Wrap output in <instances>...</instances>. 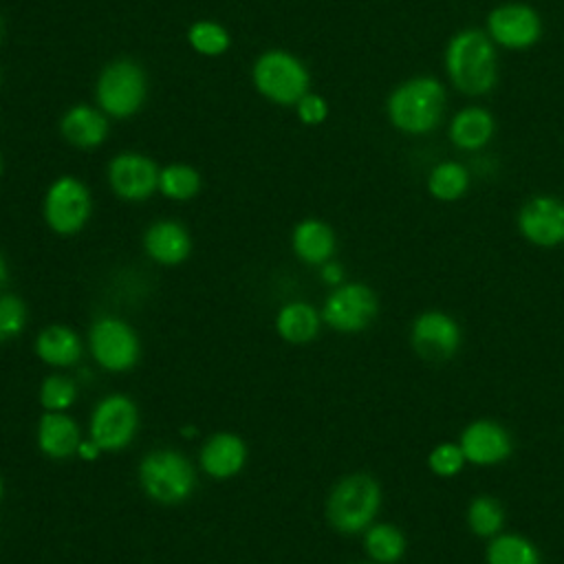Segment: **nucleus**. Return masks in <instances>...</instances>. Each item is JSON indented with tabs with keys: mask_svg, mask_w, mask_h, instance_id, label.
I'll return each instance as SVG.
<instances>
[{
	"mask_svg": "<svg viewBox=\"0 0 564 564\" xmlns=\"http://www.w3.org/2000/svg\"><path fill=\"white\" fill-rule=\"evenodd\" d=\"M381 507V485L370 474L357 471L339 478L326 498V518L339 533L366 531Z\"/></svg>",
	"mask_w": 564,
	"mask_h": 564,
	"instance_id": "obj_1",
	"label": "nucleus"
},
{
	"mask_svg": "<svg viewBox=\"0 0 564 564\" xmlns=\"http://www.w3.org/2000/svg\"><path fill=\"white\" fill-rule=\"evenodd\" d=\"M445 66L454 86L467 95H482L496 84V51L491 37L467 29L452 37Z\"/></svg>",
	"mask_w": 564,
	"mask_h": 564,
	"instance_id": "obj_2",
	"label": "nucleus"
},
{
	"mask_svg": "<svg viewBox=\"0 0 564 564\" xmlns=\"http://www.w3.org/2000/svg\"><path fill=\"white\" fill-rule=\"evenodd\" d=\"M139 485L156 505L174 507L194 494L196 471L189 458L178 449L159 447L141 458Z\"/></svg>",
	"mask_w": 564,
	"mask_h": 564,
	"instance_id": "obj_3",
	"label": "nucleus"
},
{
	"mask_svg": "<svg viewBox=\"0 0 564 564\" xmlns=\"http://www.w3.org/2000/svg\"><path fill=\"white\" fill-rule=\"evenodd\" d=\"M148 99V75L130 57L108 62L95 82V104L112 119L137 115Z\"/></svg>",
	"mask_w": 564,
	"mask_h": 564,
	"instance_id": "obj_4",
	"label": "nucleus"
},
{
	"mask_svg": "<svg viewBox=\"0 0 564 564\" xmlns=\"http://www.w3.org/2000/svg\"><path fill=\"white\" fill-rule=\"evenodd\" d=\"M445 93L434 77L403 82L388 97V117L394 128L408 134H423L436 128L443 115Z\"/></svg>",
	"mask_w": 564,
	"mask_h": 564,
	"instance_id": "obj_5",
	"label": "nucleus"
},
{
	"mask_svg": "<svg viewBox=\"0 0 564 564\" xmlns=\"http://www.w3.org/2000/svg\"><path fill=\"white\" fill-rule=\"evenodd\" d=\"M253 88L278 106H295L311 86L308 68L300 57L282 48L260 53L251 66Z\"/></svg>",
	"mask_w": 564,
	"mask_h": 564,
	"instance_id": "obj_6",
	"label": "nucleus"
},
{
	"mask_svg": "<svg viewBox=\"0 0 564 564\" xmlns=\"http://www.w3.org/2000/svg\"><path fill=\"white\" fill-rule=\"evenodd\" d=\"M42 216L57 236L79 234L93 216V194L88 185L70 174L57 176L44 192Z\"/></svg>",
	"mask_w": 564,
	"mask_h": 564,
	"instance_id": "obj_7",
	"label": "nucleus"
},
{
	"mask_svg": "<svg viewBox=\"0 0 564 564\" xmlns=\"http://www.w3.org/2000/svg\"><path fill=\"white\" fill-rule=\"evenodd\" d=\"M88 350L99 368L108 372H128L139 364L141 339L126 319L101 315L88 328Z\"/></svg>",
	"mask_w": 564,
	"mask_h": 564,
	"instance_id": "obj_8",
	"label": "nucleus"
},
{
	"mask_svg": "<svg viewBox=\"0 0 564 564\" xmlns=\"http://www.w3.org/2000/svg\"><path fill=\"white\" fill-rule=\"evenodd\" d=\"M139 432V408L121 392L106 394L90 412L88 436L101 447V452L126 449Z\"/></svg>",
	"mask_w": 564,
	"mask_h": 564,
	"instance_id": "obj_9",
	"label": "nucleus"
},
{
	"mask_svg": "<svg viewBox=\"0 0 564 564\" xmlns=\"http://www.w3.org/2000/svg\"><path fill=\"white\" fill-rule=\"evenodd\" d=\"M319 313L322 322L337 333H361L375 322L379 300L368 284L344 282L328 293Z\"/></svg>",
	"mask_w": 564,
	"mask_h": 564,
	"instance_id": "obj_10",
	"label": "nucleus"
},
{
	"mask_svg": "<svg viewBox=\"0 0 564 564\" xmlns=\"http://www.w3.org/2000/svg\"><path fill=\"white\" fill-rule=\"evenodd\" d=\"M159 170L148 154L126 150L108 161L106 178L121 200L141 203L159 189Z\"/></svg>",
	"mask_w": 564,
	"mask_h": 564,
	"instance_id": "obj_11",
	"label": "nucleus"
},
{
	"mask_svg": "<svg viewBox=\"0 0 564 564\" xmlns=\"http://www.w3.org/2000/svg\"><path fill=\"white\" fill-rule=\"evenodd\" d=\"M410 344L425 361H447L460 348V326L443 311H425L410 326Z\"/></svg>",
	"mask_w": 564,
	"mask_h": 564,
	"instance_id": "obj_12",
	"label": "nucleus"
},
{
	"mask_svg": "<svg viewBox=\"0 0 564 564\" xmlns=\"http://www.w3.org/2000/svg\"><path fill=\"white\" fill-rule=\"evenodd\" d=\"M458 447L467 463L487 467L507 460L513 452V441L500 423L491 419H478L463 430Z\"/></svg>",
	"mask_w": 564,
	"mask_h": 564,
	"instance_id": "obj_13",
	"label": "nucleus"
},
{
	"mask_svg": "<svg viewBox=\"0 0 564 564\" xmlns=\"http://www.w3.org/2000/svg\"><path fill=\"white\" fill-rule=\"evenodd\" d=\"M489 37L507 48H527L538 42L542 33L540 15L520 2L500 4L489 13Z\"/></svg>",
	"mask_w": 564,
	"mask_h": 564,
	"instance_id": "obj_14",
	"label": "nucleus"
},
{
	"mask_svg": "<svg viewBox=\"0 0 564 564\" xmlns=\"http://www.w3.org/2000/svg\"><path fill=\"white\" fill-rule=\"evenodd\" d=\"M518 229L538 247H555L564 242V203L553 196H535L527 200L518 214Z\"/></svg>",
	"mask_w": 564,
	"mask_h": 564,
	"instance_id": "obj_15",
	"label": "nucleus"
},
{
	"mask_svg": "<svg viewBox=\"0 0 564 564\" xmlns=\"http://www.w3.org/2000/svg\"><path fill=\"white\" fill-rule=\"evenodd\" d=\"M249 458V449L242 436L234 432H214L200 447L198 465L216 480H227L238 476Z\"/></svg>",
	"mask_w": 564,
	"mask_h": 564,
	"instance_id": "obj_16",
	"label": "nucleus"
},
{
	"mask_svg": "<svg viewBox=\"0 0 564 564\" xmlns=\"http://www.w3.org/2000/svg\"><path fill=\"white\" fill-rule=\"evenodd\" d=\"M143 251L163 267H176L192 253V236L187 227L172 218H161L143 231Z\"/></svg>",
	"mask_w": 564,
	"mask_h": 564,
	"instance_id": "obj_17",
	"label": "nucleus"
},
{
	"mask_svg": "<svg viewBox=\"0 0 564 564\" xmlns=\"http://www.w3.org/2000/svg\"><path fill=\"white\" fill-rule=\"evenodd\" d=\"M59 132L64 141L79 150H93L99 148L108 132V115L101 112L97 106L90 104H75L66 108V112L59 117Z\"/></svg>",
	"mask_w": 564,
	"mask_h": 564,
	"instance_id": "obj_18",
	"label": "nucleus"
},
{
	"mask_svg": "<svg viewBox=\"0 0 564 564\" xmlns=\"http://www.w3.org/2000/svg\"><path fill=\"white\" fill-rule=\"evenodd\" d=\"M35 443L37 449L48 458H68L77 454L82 430L66 412H44L35 427Z\"/></svg>",
	"mask_w": 564,
	"mask_h": 564,
	"instance_id": "obj_19",
	"label": "nucleus"
},
{
	"mask_svg": "<svg viewBox=\"0 0 564 564\" xmlns=\"http://www.w3.org/2000/svg\"><path fill=\"white\" fill-rule=\"evenodd\" d=\"M33 348L37 359L53 368H70L82 359V352H84L79 333L66 324L44 326L37 333Z\"/></svg>",
	"mask_w": 564,
	"mask_h": 564,
	"instance_id": "obj_20",
	"label": "nucleus"
},
{
	"mask_svg": "<svg viewBox=\"0 0 564 564\" xmlns=\"http://www.w3.org/2000/svg\"><path fill=\"white\" fill-rule=\"evenodd\" d=\"M335 247L337 240L333 227L319 218H304L291 231V249L306 264L319 267L328 262L335 253Z\"/></svg>",
	"mask_w": 564,
	"mask_h": 564,
	"instance_id": "obj_21",
	"label": "nucleus"
},
{
	"mask_svg": "<svg viewBox=\"0 0 564 564\" xmlns=\"http://www.w3.org/2000/svg\"><path fill=\"white\" fill-rule=\"evenodd\" d=\"M322 313L302 300H293L280 306L275 313V330L286 344H308L317 337L322 328Z\"/></svg>",
	"mask_w": 564,
	"mask_h": 564,
	"instance_id": "obj_22",
	"label": "nucleus"
},
{
	"mask_svg": "<svg viewBox=\"0 0 564 564\" xmlns=\"http://www.w3.org/2000/svg\"><path fill=\"white\" fill-rule=\"evenodd\" d=\"M494 134V117L482 108H465L460 110L449 126L452 141L463 150L482 148Z\"/></svg>",
	"mask_w": 564,
	"mask_h": 564,
	"instance_id": "obj_23",
	"label": "nucleus"
},
{
	"mask_svg": "<svg viewBox=\"0 0 564 564\" xmlns=\"http://www.w3.org/2000/svg\"><path fill=\"white\" fill-rule=\"evenodd\" d=\"M405 535L390 522H372L364 531V549L377 564H394L405 555Z\"/></svg>",
	"mask_w": 564,
	"mask_h": 564,
	"instance_id": "obj_24",
	"label": "nucleus"
},
{
	"mask_svg": "<svg viewBox=\"0 0 564 564\" xmlns=\"http://www.w3.org/2000/svg\"><path fill=\"white\" fill-rule=\"evenodd\" d=\"M487 564H542L538 546L520 533H498L485 551Z\"/></svg>",
	"mask_w": 564,
	"mask_h": 564,
	"instance_id": "obj_25",
	"label": "nucleus"
},
{
	"mask_svg": "<svg viewBox=\"0 0 564 564\" xmlns=\"http://www.w3.org/2000/svg\"><path fill=\"white\" fill-rule=\"evenodd\" d=\"M203 187L200 172L189 163H170L159 170V192L176 203L192 200Z\"/></svg>",
	"mask_w": 564,
	"mask_h": 564,
	"instance_id": "obj_26",
	"label": "nucleus"
},
{
	"mask_svg": "<svg viewBox=\"0 0 564 564\" xmlns=\"http://www.w3.org/2000/svg\"><path fill=\"white\" fill-rule=\"evenodd\" d=\"M187 44L203 57H218L231 46V35L220 22L196 20L187 29Z\"/></svg>",
	"mask_w": 564,
	"mask_h": 564,
	"instance_id": "obj_27",
	"label": "nucleus"
},
{
	"mask_svg": "<svg viewBox=\"0 0 564 564\" xmlns=\"http://www.w3.org/2000/svg\"><path fill=\"white\" fill-rule=\"evenodd\" d=\"M469 174L460 163L445 161L438 163L427 178V189L438 200H456L467 192Z\"/></svg>",
	"mask_w": 564,
	"mask_h": 564,
	"instance_id": "obj_28",
	"label": "nucleus"
},
{
	"mask_svg": "<svg viewBox=\"0 0 564 564\" xmlns=\"http://www.w3.org/2000/svg\"><path fill=\"white\" fill-rule=\"evenodd\" d=\"M505 524V509L491 496H476L467 507V527L478 538H494Z\"/></svg>",
	"mask_w": 564,
	"mask_h": 564,
	"instance_id": "obj_29",
	"label": "nucleus"
},
{
	"mask_svg": "<svg viewBox=\"0 0 564 564\" xmlns=\"http://www.w3.org/2000/svg\"><path fill=\"white\" fill-rule=\"evenodd\" d=\"M77 399V383L68 375L53 372L44 377L37 390V401L44 412H66Z\"/></svg>",
	"mask_w": 564,
	"mask_h": 564,
	"instance_id": "obj_30",
	"label": "nucleus"
},
{
	"mask_svg": "<svg viewBox=\"0 0 564 564\" xmlns=\"http://www.w3.org/2000/svg\"><path fill=\"white\" fill-rule=\"evenodd\" d=\"M29 319V308L22 297L13 293H0V341L15 339Z\"/></svg>",
	"mask_w": 564,
	"mask_h": 564,
	"instance_id": "obj_31",
	"label": "nucleus"
},
{
	"mask_svg": "<svg viewBox=\"0 0 564 564\" xmlns=\"http://www.w3.org/2000/svg\"><path fill=\"white\" fill-rule=\"evenodd\" d=\"M465 463L467 460H465L458 443H438L432 447V452L427 456V467L432 469V474H436L441 478H452V476L460 474Z\"/></svg>",
	"mask_w": 564,
	"mask_h": 564,
	"instance_id": "obj_32",
	"label": "nucleus"
},
{
	"mask_svg": "<svg viewBox=\"0 0 564 564\" xmlns=\"http://www.w3.org/2000/svg\"><path fill=\"white\" fill-rule=\"evenodd\" d=\"M295 110H297V119L306 126H319L328 117L326 99L311 90L295 104Z\"/></svg>",
	"mask_w": 564,
	"mask_h": 564,
	"instance_id": "obj_33",
	"label": "nucleus"
},
{
	"mask_svg": "<svg viewBox=\"0 0 564 564\" xmlns=\"http://www.w3.org/2000/svg\"><path fill=\"white\" fill-rule=\"evenodd\" d=\"M344 267L339 264V262H335L333 258L328 260V262H324V264H319V280L326 284V286H339V284H344Z\"/></svg>",
	"mask_w": 564,
	"mask_h": 564,
	"instance_id": "obj_34",
	"label": "nucleus"
},
{
	"mask_svg": "<svg viewBox=\"0 0 564 564\" xmlns=\"http://www.w3.org/2000/svg\"><path fill=\"white\" fill-rule=\"evenodd\" d=\"M99 454H101V447H99L90 436L82 438V443H79V447H77V456H79L82 460H97Z\"/></svg>",
	"mask_w": 564,
	"mask_h": 564,
	"instance_id": "obj_35",
	"label": "nucleus"
},
{
	"mask_svg": "<svg viewBox=\"0 0 564 564\" xmlns=\"http://www.w3.org/2000/svg\"><path fill=\"white\" fill-rule=\"evenodd\" d=\"M7 282H9V262H7L4 253L0 251V291L7 286Z\"/></svg>",
	"mask_w": 564,
	"mask_h": 564,
	"instance_id": "obj_36",
	"label": "nucleus"
},
{
	"mask_svg": "<svg viewBox=\"0 0 564 564\" xmlns=\"http://www.w3.org/2000/svg\"><path fill=\"white\" fill-rule=\"evenodd\" d=\"M2 37H4V20L0 15V42H2Z\"/></svg>",
	"mask_w": 564,
	"mask_h": 564,
	"instance_id": "obj_37",
	"label": "nucleus"
},
{
	"mask_svg": "<svg viewBox=\"0 0 564 564\" xmlns=\"http://www.w3.org/2000/svg\"><path fill=\"white\" fill-rule=\"evenodd\" d=\"M2 498H4V482H2V478H0V502H2Z\"/></svg>",
	"mask_w": 564,
	"mask_h": 564,
	"instance_id": "obj_38",
	"label": "nucleus"
},
{
	"mask_svg": "<svg viewBox=\"0 0 564 564\" xmlns=\"http://www.w3.org/2000/svg\"><path fill=\"white\" fill-rule=\"evenodd\" d=\"M2 167H4V165H2V156H0V176H2Z\"/></svg>",
	"mask_w": 564,
	"mask_h": 564,
	"instance_id": "obj_39",
	"label": "nucleus"
},
{
	"mask_svg": "<svg viewBox=\"0 0 564 564\" xmlns=\"http://www.w3.org/2000/svg\"><path fill=\"white\" fill-rule=\"evenodd\" d=\"M0 82H2V73H0Z\"/></svg>",
	"mask_w": 564,
	"mask_h": 564,
	"instance_id": "obj_40",
	"label": "nucleus"
},
{
	"mask_svg": "<svg viewBox=\"0 0 564 564\" xmlns=\"http://www.w3.org/2000/svg\"><path fill=\"white\" fill-rule=\"evenodd\" d=\"M375 564H377V562H375Z\"/></svg>",
	"mask_w": 564,
	"mask_h": 564,
	"instance_id": "obj_41",
	"label": "nucleus"
}]
</instances>
